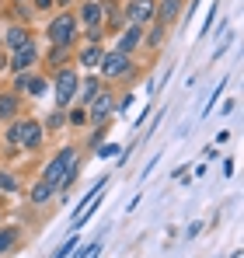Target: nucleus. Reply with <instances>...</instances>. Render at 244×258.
Segmentation results:
<instances>
[{"label": "nucleus", "instance_id": "2", "mask_svg": "<svg viewBox=\"0 0 244 258\" xmlns=\"http://www.w3.org/2000/svg\"><path fill=\"white\" fill-rule=\"evenodd\" d=\"M74 28H77V21H74L70 14L56 18V21L49 25V42H56V45H67L70 39H74Z\"/></svg>", "mask_w": 244, "mask_h": 258}, {"label": "nucleus", "instance_id": "5", "mask_svg": "<svg viewBox=\"0 0 244 258\" xmlns=\"http://www.w3.org/2000/svg\"><path fill=\"white\" fill-rule=\"evenodd\" d=\"M101 70H105V77L126 74V70H129V56H126V52H112V56H105V59H101Z\"/></svg>", "mask_w": 244, "mask_h": 258}, {"label": "nucleus", "instance_id": "17", "mask_svg": "<svg viewBox=\"0 0 244 258\" xmlns=\"http://www.w3.org/2000/svg\"><path fill=\"white\" fill-rule=\"evenodd\" d=\"M14 241H18V234H14V230H0V251H7Z\"/></svg>", "mask_w": 244, "mask_h": 258}, {"label": "nucleus", "instance_id": "6", "mask_svg": "<svg viewBox=\"0 0 244 258\" xmlns=\"http://www.w3.org/2000/svg\"><path fill=\"white\" fill-rule=\"evenodd\" d=\"M150 14H154V7H150V0H133V4H129V18H133L136 25H143V21H147Z\"/></svg>", "mask_w": 244, "mask_h": 258}, {"label": "nucleus", "instance_id": "13", "mask_svg": "<svg viewBox=\"0 0 244 258\" xmlns=\"http://www.w3.org/2000/svg\"><path fill=\"white\" fill-rule=\"evenodd\" d=\"M178 14V0H164V7H161V25L164 21H171Z\"/></svg>", "mask_w": 244, "mask_h": 258}, {"label": "nucleus", "instance_id": "18", "mask_svg": "<svg viewBox=\"0 0 244 258\" xmlns=\"http://www.w3.org/2000/svg\"><path fill=\"white\" fill-rule=\"evenodd\" d=\"M0 188H7V192H14V188H18V181H14L11 174H4V171H0Z\"/></svg>", "mask_w": 244, "mask_h": 258}, {"label": "nucleus", "instance_id": "10", "mask_svg": "<svg viewBox=\"0 0 244 258\" xmlns=\"http://www.w3.org/2000/svg\"><path fill=\"white\" fill-rule=\"evenodd\" d=\"M49 192H52V185H49V181H39V185L32 188V203H45Z\"/></svg>", "mask_w": 244, "mask_h": 258}, {"label": "nucleus", "instance_id": "20", "mask_svg": "<svg viewBox=\"0 0 244 258\" xmlns=\"http://www.w3.org/2000/svg\"><path fill=\"white\" fill-rule=\"evenodd\" d=\"M91 94H98V81H84V98H91Z\"/></svg>", "mask_w": 244, "mask_h": 258}, {"label": "nucleus", "instance_id": "21", "mask_svg": "<svg viewBox=\"0 0 244 258\" xmlns=\"http://www.w3.org/2000/svg\"><path fill=\"white\" fill-rule=\"evenodd\" d=\"M35 4H39V7H49V4H52V0H35Z\"/></svg>", "mask_w": 244, "mask_h": 258}, {"label": "nucleus", "instance_id": "9", "mask_svg": "<svg viewBox=\"0 0 244 258\" xmlns=\"http://www.w3.org/2000/svg\"><path fill=\"white\" fill-rule=\"evenodd\" d=\"M140 42V25H133L129 32H126V39H122V45H119V52H129L133 45Z\"/></svg>", "mask_w": 244, "mask_h": 258}, {"label": "nucleus", "instance_id": "19", "mask_svg": "<svg viewBox=\"0 0 244 258\" xmlns=\"http://www.w3.org/2000/svg\"><path fill=\"white\" fill-rule=\"evenodd\" d=\"M98 59H101V52H98V49H87V52H84V63H91V67H94Z\"/></svg>", "mask_w": 244, "mask_h": 258}, {"label": "nucleus", "instance_id": "14", "mask_svg": "<svg viewBox=\"0 0 244 258\" xmlns=\"http://www.w3.org/2000/svg\"><path fill=\"white\" fill-rule=\"evenodd\" d=\"M7 39H11V45H25L28 42V32H25V28H11Z\"/></svg>", "mask_w": 244, "mask_h": 258}, {"label": "nucleus", "instance_id": "16", "mask_svg": "<svg viewBox=\"0 0 244 258\" xmlns=\"http://www.w3.org/2000/svg\"><path fill=\"white\" fill-rule=\"evenodd\" d=\"M77 248V237H70L67 244H59V251H52V258H70V251Z\"/></svg>", "mask_w": 244, "mask_h": 258}, {"label": "nucleus", "instance_id": "4", "mask_svg": "<svg viewBox=\"0 0 244 258\" xmlns=\"http://www.w3.org/2000/svg\"><path fill=\"white\" fill-rule=\"evenodd\" d=\"M74 91H77V77H74L70 70H63V74L56 77V98H59V105H67V101L74 98Z\"/></svg>", "mask_w": 244, "mask_h": 258}, {"label": "nucleus", "instance_id": "8", "mask_svg": "<svg viewBox=\"0 0 244 258\" xmlns=\"http://www.w3.org/2000/svg\"><path fill=\"white\" fill-rule=\"evenodd\" d=\"M18 87H21V91L28 87L32 94H42V91H45V81H42V77H25V74H21V77H18Z\"/></svg>", "mask_w": 244, "mask_h": 258}, {"label": "nucleus", "instance_id": "3", "mask_svg": "<svg viewBox=\"0 0 244 258\" xmlns=\"http://www.w3.org/2000/svg\"><path fill=\"white\" fill-rule=\"evenodd\" d=\"M42 136V129L35 126V122H14L11 126V133H7V140L11 143H28V147H35Z\"/></svg>", "mask_w": 244, "mask_h": 258}, {"label": "nucleus", "instance_id": "12", "mask_svg": "<svg viewBox=\"0 0 244 258\" xmlns=\"http://www.w3.org/2000/svg\"><path fill=\"white\" fill-rule=\"evenodd\" d=\"M18 112V101L14 98H0V119H11Z\"/></svg>", "mask_w": 244, "mask_h": 258}, {"label": "nucleus", "instance_id": "15", "mask_svg": "<svg viewBox=\"0 0 244 258\" xmlns=\"http://www.w3.org/2000/svg\"><path fill=\"white\" fill-rule=\"evenodd\" d=\"M98 18H101V11H98L94 4H87V7H84V21H87V25L94 28V25H98Z\"/></svg>", "mask_w": 244, "mask_h": 258}, {"label": "nucleus", "instance_id": "11", "mask_svg": "<svg viewBox=\"0 0 244 258\" xmlns=\"http://www.w3.org/2000/svg\"><path fill=\"white\" fill-rule=\"evenodd\" d=\"M108 108H112V98H105V94H101V98H98V105H94V122H101V119L108 115Z\"/></svg>", "mask_w": 244, "mask_h": 258}, {"label": "nucleus", "instance_id": "1", "mask_svg": "<svg viewBox=\"0 0 244 258\" xmlns=\"http://www.w3.org/2000/svg\"><path fill=\"white\" fill-rule=\"evenodd\" d=\"M74 161H77V154H74V150H59V154H56V161L45 168V178H42V181H49L52 188H56L59 181H63V185H67V181H74Z\"/></svg>", "mask_w": 244, "mask_h": 258}, {"label": "nucleus", "instance_id": "7", "mask_svg": "<svg viewBox=\"0 0 244 258\" xmlns=\"http://www.w3.org/2000/svg\"><path fill=\"white\" fill-rule=\"evenodd\" d=\"M32 63H35V45H32V42L18 45V52H14V67L25 70V67H32Z\"/></svg>", "mask_w": 244, "mask_h": 258}]
</instances>
